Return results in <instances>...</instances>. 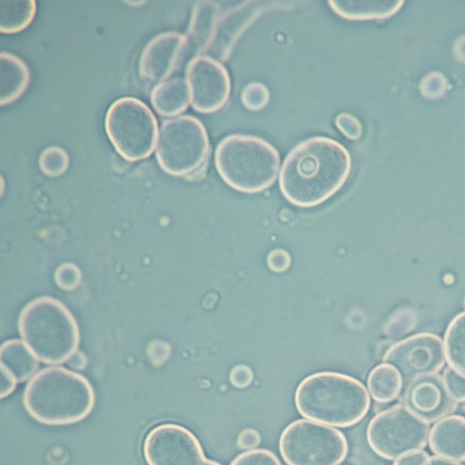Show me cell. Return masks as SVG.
<instances>
[{
  "label": "cell",
  "mask_w": 465,
  "mask_h": 465,
  "mask_svg": "<svg viewBox=\"0 0 465 465\" xmlns=\"http://www.w3.org/2000/svg\"><path fill=\"white\" fill-rule=\"evenodd\" d=\"M351 168V155L341 143L329 137H310L285 156L280 171V189L292 203L312 207L340 190Z\"/></svg>",
  "instance_id": "6da1fadb"
},
{
  "label": "cell",
  "mask_w": 465,
  "mask_h": 465,
  "mask_svg": "<svg viewBox=\"0 0 465 465\" xmlns=\"http://www.w3.org/2000/svg\"><path fill=\"white\" fill-rule=\"evenodd\" d=\"M23 403L28 414L46 425H67L86 418L95 395L89 381L63 367H47L25 386Z\"/></svg>",
  "instance_id": "7a4b0ae2"
},
{
  "label": "cell",
  "mask_w": 465,
  "mask_h": 465,
  "mask_svg": "<svg viewBox=\"0 0 465 465\" xmlns=\"http://www.w3.org/2000/svg\"><path fill=\"white\" fill-rule=\"evenodd\" d=\"M294 403L307 420L348 428L368 413L371 399L357 379L334 371H321L305 377L297 386Z\"/></svg>",
  "instance_id": "3957f363"
},
{
  "label": "cell",
  "mask_w": 465,
  "mask_h": 465,
  "mask_svg": "<svg viewBox=\"0 0 465 465\" xmlns=\"http://www.w3.org/2000/svg\"><path fill=\"white\" fill-rule=\"evenodd\" d=\"M18 329L22 341L46 364L67 361L80 341L79 328L70 311L49 296L38 297L24 307Z\"/></svg>",
  "instance_id": "277c9868"
},
{
  "label": "cell",
  "mask_w": 465,
  "mask_h": 465,
  "mask_svg": "<svg viewBox=\"0 0 465 465\" xmlns=\"http://www.w3.org/2000/svg\"><path fill=\"white\" fill-rule=\"evenodd\" d=\"M216 169L233 189L253 193L270 187L276 180L280 155L264 139L242 134L223 138L214 153Z\"/></svg>",
  "instance_id": "5b68a950"
},
{
  "label": "cell",
  "mask_w": 465,
  "mask_h": 465,
  "mask_svg": "<svg viewBox=\"0 0 465 465\" xmlns=\"http://www.w3.org/2000/svg\"><path fill=\"white\" fill-rule=\"evenodd\" d=\"M209 152L206 129L195 116L180 114L162 122L155 156L166 173L178 176L193 174L204 166Z\"/></svg>",
  "instance_id": "8992f818"
},
{
  "label": "cell",
  "mask_w": 465,
  "mask_h": 465,
  "mask_svg": "<svg viewBox=\"0 0 465 465\" xmlns=\"http://www.w3.org/2000/svg\"><path fill=\"white\" fill-rule=\"evenodd\" d=\"M279 450L287 465H339L348 454V442L337 429L300 419L282 430Z\"/></svg>",
  "instance_id": "52a82bcc"
},
{
  "label": "cell",
  "mask_w": 465,
  "mask_h": 465,
  "mask_svg": "<svg viewBox=\"0 0 465 465\" xmlns=\"http://www.w3.org/2000/svg\"><path fill=\"white\" fill-rule=\"evenodd\" d=\"M104 128L116 151L126 160H141L153 149L157 121L150 107L138 98L115 99L105 113Z\"/></svg>",
  "instance_id": "ba28073f"
},
{
  "label": "cell",
  "mask_w": 465,
  "mask_h": 465,
  "mask_svg": "<svg viewBox=\"0 0 465 465\" xmlns=\"http://www.w3.org/2000/svg\"><path fill=\"white\" fill-rule=\"evenodd\" d=\"M430 425L404 404L398 403L376 413L369 421L366 439L370 448L382 459L423 450L428 443Z\"/></svg>",
  "instance_id": "9c48e42d"
},
{
  "label": "cell",
  "mask_w": 465,
  "mask_h": 465,
  "mask_svg": "<svg viewBox=\"0 0 465 465\" xmlns=\"http://www.w3.org/2000/svg\"><path fill=\"white\" fill-rule=\"evenodd\" d=\"M143 453L148 465H222L206 458L195 435L175 423L152 428L143 440Z\"/></svg>",
  "instance_id": "30bf717a"
},
{
  "label": "cell",
  "mask_w": 465,
  "mask_h": 465,
  "mask_svg": "<svg viewBox=\"0 0 465 465\" xmlns=\"http://www.w3.org/2000/svg\"><path fill=\"white\" fill-rule=\"evenodd\" d=\"M382 361L400 371L405 387L441 371L445 363L443 341L433 333H418L391 346Z\"/></svg>",
  "instance_id": "8fae6325"
},
{
  "label": "cell",
  "mask_w": 465,
  "mask_h": 465,
  "mask_svg": "<svg viewBox=\"0 0 465 465\" xmlns=\"http://www.w3.org/2000/svg\"><path fill=\"white\" fill-rule=\"evenodd\" d=\"M185 77L193 107L211 113L222 108L228 101L231 80L226 68L209 55H195L185 67Z\"/></svg>",
  "instance_id": "7c38bea8"
},
{
  "label": "cell",
  "mask_w": 465,
  "mask_h": 465,
  "mask_svg": "<svg viewBox=\"0 0 465 465\" xmlns=\"http://www.w3.org/2000/svg\"><path fill=\"white\" fill-rule=\"evenodd\" d=\"M187 54L185 35L163 31L153 36L144 45L139 58V74L145 81L164 80L177 69Z\"/></svg>",
  "instance_id": "4fadbf2b"
},
{
  "label": "cell",
  "mask_w": 465,
  "mask_h": 465,
  "mask_svg": "<svg viewBox=\"0 0 465 465\" xmlns=\"http://www.w3.org/2000/svg\"><path fill=\"white\" fill-rule=\"evenodd\" d=\"M401 403L429 424L453 414L459 404L449 395L439 374L420 377L405 386Z\"/></svg>",
  "instance_id": "5bb4252c"
},
{
  "label": "cell",
  "mask_w": 465,
  "mask_h": 465,
  "mask_svg": "<svg viewBox=\"0 0 465 465\" xmlns=\"http://www.w3.org/2000/svg\"><path fill=\"white\" fill-rule=\"evenodd\" d=\"M428 443L438 457L455 462L465 461V417L450 414L434 422Z\"/></svg>",
  "instance_id": "9a60e30c"
},
{
  "label": "cell",
  "mask_w": 465,
  "mask_h": 465,
  "mask_svg": "<svg viewBox=\"0 0 465 465\" xmlns=\"http://www.w3.org/2000/svg\"><path fill=\"white\" fill-rule=\"evenodd\" d=\"M219 24V7L212 1H198L192 9L185 33L187 54L199 55L212 44Z\"/></svg>",
  "instance_id": "2e32d148"
},
{
  "label": "cell",
  "mask_w": 465,
  "mask_h": 465,
  "mask_svg": "<svg viewBox=\"0 0 465 465\" xmlns=\"http://www.w3.org/2000/svg\"><path fill=\"white\" fill-rule=\"evenodd\" d=\"M30 79L27 64L18 55L2 51L0 54V104L13 102L25 90Z\"/></svg>",
  "instance_id": "e0dca14e"
},
{
  "label": "cell",
  "mask_w": 465,
  "mask_h": 465,
  "mask_svg": "<svg viewBox=\"0 0 465 465\" xmlns=\"http://www.w3.org/2000/svg\"><path fill=\"white\" fill-rule=\"evenodd\" d=\"M150 99L160 114L175 115L188 105L190 92L187 82L182 76L166 78L153 87Z\"/></svg>",
  "instance_id": "ac0fdd59"
},
{
  "label": "cell",
  "mask_w": 465,
  "mask_h": 465,
  "mask_svg": "<svg viewBox=\"0 0 465 465\" xmlns=\"http://www.w3.org/2000/svg\"><path fill=\"white\" fill-rule=\"evenodd\" d=\"M339 15L353 20L387 18L397 13L403 0H336L328 2Z\"/></svg>",
  "instance_id": "d6986e66"
},
{
  "label": "cell",
  "mask_w": 465,
  "mask_h": 465,
  "mask_svg": "<svg viewBox=\"0 0 465 465\" xmlns=\"http://www.w3.org/2000/svg\"><path fill=\"white\" fill-rule=\"evenodd\" d=\"M38 361L23 341L9 340L1 345V367L9 371L17 382L25 381L35 374Z\"/></svg>",
  "instance_id": "ffe728a7"
},
{
  "label": "cell",
  "mask_w": 465,
  "mask_h": 465,
  "mask_svg": "<svg viewBox=\"0 0 465 465\" xmlns=\"http://www.w3.org/2000/svg\"><path fill=\"white\" fill-rule=\"evenodd\" d=\"M367 387L376 402L389 403L402 393L404 384L400 371L391 364L383 362L370 371Z\"/></svg>",
  "instance_id": "44dd1931"
},
{
  "label": "cell",
  "mask_w": 465,
  "mask_h": 465,
  "mask_svg": "<svg viewBox=\"0 0 465 465\" xmlns=\"http://www.w3.org/2000/svg\"><path fill=\"white\" fill-rule=\"evenodd\" d=\"M443 349L449 366L465 377V312L450 322L444 335Z\"/></svg>",
  "instance_id": "7402d4cb"
},
{
  "label": "cell",
  "mask_w": 465,
  "mask_h": 465,
  "mask_svg": "<svg viewBox=\"0 0 465 465\" xmlns=\"http://www.w3.org/2000/svg\"><path fill=\"white\" fill-rule=\"evenodd\" d=\"M36 10L35 0H1L0 30L14 33L25 28Z\"/></svg>",
  "instance_id": "603a6c76"
},
{
  "label": "cell",
  "mask_w": 465,
  "mask_h": 465,
  "mask_svg": "<svg viewBox=\"0 0 465 465\" xmlns=\"http://www.w3.org/2000/svg\"><path fill=\"white\" fill-rule=\"evenodd\" d=\"M38 163L45 174L55 176L66 170L69 163V156L63 147L49 145L40 153Z\"/></svg>",
  "instance_id": "cb8c5ba5"
},
{
  "label": "cell",
  "mask_w": 465,
  "mask_h": 465,
  "mask_svg": "<svg viewBox=\"0 0 465 465\" xmlns=\"http://www.w3.org/2000/svg\"><path fill=\"white\" fill-rule=\"evenodd\" d=\"M241 99L243 105L249 110H261L267 104L270 93L263 84L252 82L242 90Z\"/></svg>",
  "instance_id": "d4e9b609"
},
{
  "label": "cell",
  "mask_w": 465,
  "mask_h": 465,
  "mask_svg": "<svg viewBox=\"0 0 465 465\" xmlns=\"http://www.w3.org/2000/svg\"><path fill=\"white\" fill-rule=\"evenodd\" d=\"M230 465H282L278 457L267 449L246 450L236 456Z\"/></svg>",
  "instance_id": "484cf974"
},
{
  "label": "cell",
  "mask_w": 465,
  "mask_h": 465,
  "mask_svg": "<svg viewBox=\"0 0 465 465\" xmlns=\"http://www.w3.org/2000/svg\"><path fill=\"white\" fill-rule=\"evenodd\" d=\"M442 382L449 395L457 402H465V377L450 366L442 372Z\"/></svg>",
  "instance_id": "4316f807"
},
{
  "label": "cell",
  "mask_w": 465,
  "mask_h": 465,
  "mask_svg": "<svg viewBox=\"0 0 465 465\" xmlns=\"http://www.w3.org/2000/svg\"><path fill=\"white\" fill-rule=\"evenodd\" d=\"M82 274L80 269L73 263L61 264L55 271L54 280L56 284L63 290H73L81 282Z\"/></svg>",
  "instance_id": "83f0119b"
},
{
  "label": "cell",
  "mask_w": 465,
  "mask_h": 465,
  "mask_svg": "<svg viewBox=\"0 0 465 465\" xmlns=\"http://www.w3.org/2000/svg\"><path fill=\"white\" fill-rule=\"evenodd\" d=\"M335 124L341 132L350 139H358L362 132L361 122L350 113H341L335 118Z\"/></svg>",
  "instance_id": "f1b7e54d"
},
{
  "label": "cell",
  "mask_w": 465,
  "mask_h": 465,
  "mask_svg": "<svg viewBox=\"0 0 465 465\" xmlns=\"http://www.w3.org/2000/svg\"><path fill=\"white\" fill-rule=\"evenodd\" d=\"M262 441L260 432L252 428L243 429L237 437V446L241 450H251L256 449Z\"/></svg>",
  "instance_id": "f546056e"
},
{
  "label": "cell",
  "mask_w": 465,
  "mask_h": 465,
  "mask_svg": "<svg viewBox=\"0 0 465 465\" xmlns=\"http://www.w3.org/2000/svg\"><path fill=\"white\" fill-rule=\"evenodd\" d=\"M230 381L236 388L248 387L253 379L252 371L246 365L235 366L230 373Z\"/></svg>",
  "instance_id": "4dcf8cb0"
},
{
  "label": "cell",
  "mask_w": 465,
  "mask_h": 465,
  "mask_svg": "<svg viewBox=\"0 0 465 465\" xmlns=\"http://www.w3.org/2000/svg\"><path fill=\"white\" fill-rule=\"evenodd\" d=\"M268 264L271 270L281 272L290 265V256L284 250H274L268 255Z\"/></svg>",
  "instance_id": "1f68e13d"
},
{
  "label": "cell",
  "mask_w": 465,
  "mask_h": 465,
  "mask_svg": "<svg viewBox=\"0 0 465 465\" xmlns=\"http://www.w3.org/2000/svg\"><path fill=\"white\" fill-rule=\"evenodd\" d=\"M430 455L423 450L411 451L397 458L393 465H424Z\"/></svg>",
  "instance_id": "d6a6232c"
},
{
  "label": "cell",
  "mask_w": 465,
  "mask_h": 465,
  "mask_svg": "<svg viewBox=\"0 0 465 465\" xmlns=\"http://www.w3.org/2000/svg\"><path fill=\"white\" fill-rule=\"evenodd\" d=\"M16 382L17 381L14 375L5 368L1 367V399L10 395L14 391Z\"/></svg>",
  "instance_id": "836d02e7"
},
{
  "label": "cell",
  "mask_w": 465,
  "mask_h": 465,
  "mask_svg": "<svg viewBox=\"0 0 465 465\" xmlns=\"http://www.w3.org/2000/svg\"><path fill=\"white\" fill-rule=\"evenodd\" d=\"M66 362L68 366L74 370H83L86 365L87 359L82 351H75Z\"/></svg>",
  "instance_id": "e575fe53"
},
{
  "label": "cell",
  "mask_w": 465,
  "mask_h": 465,
  "mask_svg": "<svg viewBox=\"0 0 465 465\" xmlns=\"http://www.w3.org/2000/svg\"><path fill=\"white\" fill-rule=\"evenodd\" d=\"M460 462H455L444 458L438 457L436 455L430 456L424 465H459Z\"/></svg>",
  "instance_id": "d590c367"
},
{
  "label": "cell",
  "mask_w": 465,
  "mask_h": 465,
  "mask_svg": "<svg viewBox=\"0 0 465 465\" xmlns=\"http://www.w3.org/2000/svg\"><path fill=\"white\" fill-rule=\"evenodd\" d=\"M464 306H465V301H464Z\"/></svg>",
  "instance_id": "8d00e7d4"
},
{
  "label": "cell",
  "mask_w": 465,
  "mask_h": 465,
  "mask_svg": "<svg viewBox=\"0 0 465 465\" xmlns=\"http://www.w3.org/2000/svg\"><path fill=\"white\" fill-rule=\"evenodd\" d=\"M459 465H461L460 463Z\"/></svg>",
  "instance_id": "74e56055"
}]
</instances>
